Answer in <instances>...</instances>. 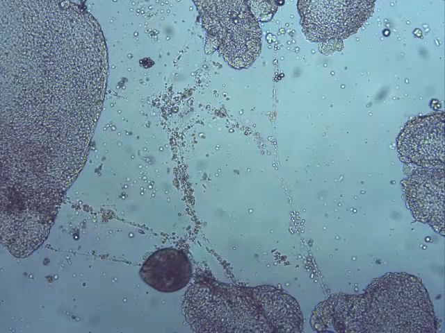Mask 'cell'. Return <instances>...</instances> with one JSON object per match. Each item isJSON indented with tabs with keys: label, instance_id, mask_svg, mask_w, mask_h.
<instances>
[{
	"label": "cell",
	"instance_id": "obj_1",
	"mask_svg": "<svg viewBox=\"0 0 445 333\" xmlns=\"http://www.w3.org/2000/svg\"><path fill=\"white\" fill-rule=\"evenodd\" d=\"M1 139L42 158L89 148L108 58L94 17L70 1H0Z\"/></svg>",
	"mask_w": 445,
	"mask_h": 333
},
{
	"label": "cell",
	"instance_id": "obj_2",
	"mask_svg": "<svg viewBox=\"0 0 445 333\" xmlns=\"http://www.w3.org/2000/svg\"><path fill=\"white\" fill-rule=\"evenodd\" d=\"M184 312L197 332H301L302 314L296 300L270 285L245 287L209 278L186 292Z\"/></svg>",
	"mask_w": 445,
	"mask_h": 333
},
{
	"label": "cell",
	"instance_id": "obj_3",
	"mask_svg": "<svg viewBox=\"0 0 445 333\" xmlns=\"http://www.w3.org/2000/svg\"><path fill=\"white\" fill-rule=\"evenodd\" d=\"M358 332H435L434 308L418 278L385 274L356 295Z\"/></svg>",
	"mask_w": 445,
	"mask_h": 333
},
{
	"label": "cell",
	"instance_id": "obj_4",
	"mask_svg": "<svg viewBox=\"0 0 445 333\" xmlns=\"http://www.w3.org/2000/svg\"><path fill=\"white\" fill-rule=\"evenodd\" d=\"M195 3L209 38L225 60L235 68L250 67L260 53L261 31L247 2Z\"/></svg>",
	"mask_w": 445,
	"mask_h": 333
},
{
	"label": "cell",
	"instance_id": "obj_5",
	"mask_svg": "<svg viewBox=\"0 0 445 333\" xmlns=\"http://www.w3.org/2000/svg\"><path fill=\"white\" fill-rule=\"evenodd\" d=\"M302 30L314 42L346 39L372 15L371 1H299Z\"/></svg>",
	"mask_w": 445,
	"mask_h": 333
},
{
	"label": "cell",
	"instance_id": "obj_6",
	"mask_svg": "<svg viewBox=\"0 0 445 333\" xmlns=\"http://www.w3.org/2000/svg\"><path fill=\"white\" fill-rule=\"evenodd\" d=\"M397 149L406 163L423 168L444 166V113L410 120L397 138Z\"/></svg>",
	"mask_w": 445,
	"mask_h": 333
},
{
	"label": "cell",
	"instance_id": "obj_7",
	"mask_svg": "<svg viewBox=\"0 0 445 333\" xmlns=\"http://www.w3.org/2000/svg\"><path fill=\"white\" fill-rule=\"evenodd\" d=\"M403 190L406 202L414 218L429 224L444 236V167L415 170L404 180Z\"/></svg>",
	"mask_w": 445,
	"mask_h": 333
},
{
	"label": "cell",
	"instance_id": "obj_8",
	"mask_svg": "<svg viewBox=\"0 0 445 333\" xmlns=\"http://www.w3.org/2000/svg\"><path fill=\"white\" fill-rule=\"evenodd\" d=\"M140 275L147 284L159 291L175 292L190 282L191 263L184 251L165 248L149 256L141 266Z\"/></svg>",
	"mask_w": 445,
	"mask_h": 333
}]
</instances>
